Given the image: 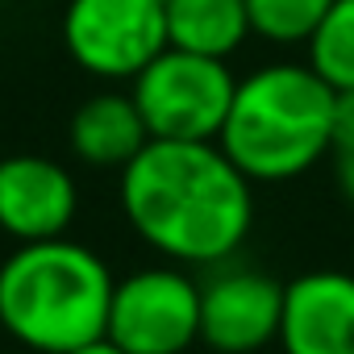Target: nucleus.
Here are the masks:
<instances>
[{"label": "nucleus", "instance_id": "nucleus-1", "mask_svg": "<svg viewBox=\"0 0 354 354\" xmlns=\"http://www.w3.org/2000/svg\"><path fill=\"white\" fill-rule=\"evenodd\" d=\"M254 184L217 142H162L121 167V213L171 263H225L254 221Z\"/></svg>", "mask_w": 354, "mask_h": 354}, {"label": "nucleus", "instance_id": "nucleus-2", "mask_svg": "<svg viewBox=\"0 0 354 354\" xmlns=\"http://www.w3.org/2000/svg\"><path fill=\"white\" fill-rule=\"evenodd\" d=\"M337 92L308 63H271L238 80L217 133L225 158L250 184H283L329 154Z\"/></svg>", "mask_w": 354, "mask_h": 354}, {"label": "nucleus", "instance_id": "nucleus-3", "mask_svg": "<svg viewBox=\"0 0 354 354\" xmlns=\"http://www.w3.org/2000/svg\"><path fill=\"white\" fill-rule=\"evenodd\" d=\"M113 271L71 238L17 242L0 263V325L13 342L38 354H67L104 337Z\"/></svg>", "mask_w": 354, "mask_h": 354}, {"label": "nucleus", "instance_id": "nucleus-4", "mask_svg": "<svg viewBox=\"0 0 354 354\" xmlns=\"http://www.w3.org/2000/svg\"><path fill=\"white\" fill-rule=\"evenodd\" d=\"M129 84L150 138L162 142H217L238 92L225 59L192 55L180 46L154 55Z\"/></svg>", "mask_w": 354, "mask_h": 354}, {"label": "nucleus", "instance_id": "nucleus-5", "mask_svg": "<svg viewBox=\"0 0 354 354\" xmlns=\"http://www.w3.org/2000/svg\"><path fill=\"white\" fill-rule=\"evenodd\" d=\"M129 354H184L201 342V283L175 267H142L113 283L109 325Z\"/></svg>", "mask_w": 354, "mask_h": 354}, {"label": "nucleus", "instance_id": "nucleus-6", "mask_svg": "<svg viewBox=\"0 0 354 354\" xmlns=\"http://www.w3.org/2000/svg\"><path fill=\"white\" fill-rule=\"evenodd\" d=\"M67 55L100 80H133L167 50L162 0H71L63 13Z\"/></svg>", "mask_w": 354, "mask_h": 354}, {"label": "nucleus", "instance_id": "nucleus-7", "mask_svg": "<svg viewBox=\"0 0 354 354\" xmlns=\"http://www.w3.org/2000/svg\"><path fill=\"white\" fill-rule=\"evenodd\" d=\"M283 283L263 271H221L201 283V342L217 354H254L279 342Z\"/></svg>", "mask_w": 354, "mask_h": 354}, {"label": "nucleus", "instance_id": "nucleus-8", "mask_svg": "<svg viewBox=\"0 0 354 354\" xmlns=\"http://www.w3.org/2000/svg\"><path fill=\"white\" fill-rule=\"evenodd\" d=\"M80 192L71 171L42 154L0 158V230L13 242L63 238L75 221Z\"/></svg>", "mask_w": 354, "mask_h": 354}, {"label": "nucleus", "instance_id": "nucleus-9", "mask_svg": "<svg viewBox=\"0 0 354 354\" xmlns=\"http://www.w3.org/2000/svg\"><path fill=\"white\" fill-rule=\"evenodd\" d=\"M283 354H354V275L304 271L283 288Z\"/></svg>", "mask_w": 354, "mask_h": 354}, {"label": "nucleus", "instance_id": "nucleus-10", "mask_svg": "<svg viewBox=\"0 0 354 354\" xmlns=\"http://www.w3.org/2000/svg\"><path fill=\"white\" fill-rule=\"evenodd\" d=\"M150 142V129L129 92H100L71 117V150L88 167H125Z\"/></svg>", "mask_w": 354, "mask_h": 354}, {"label": "nucleus", "instance_id": "nucleus-11", "mask_svg": "<svg viewBox=\"0 0 354 354\" xmlns=\"http://www.w3.org/2000/svg\"><path fill=\"white\" fill-rule=\"evenodd\" d=\"M167 46L230 59L250 38L246 0H162Z\"/></svg>", "mask_w": 354, "mask_h": 354}, {"label": "nucleus", "instance_id": "nucleus-12", "mask_svg": "<svg viewBox=\"0 0 354 354\" xmlns=\"http://www.w3.org/2000/svg\"><path fill=\"white\" fill-rule=\"evenodd\" d=\"M304 46L308 67L333 92H354V0H333Z\"/></svg>", "mask_w": 354, "mask_h": 354}, {"label": "nucleus", "instance_id": "nucleus-13", "mask_svg": "<svg viewBox=\"0 0 354 354\" xmlns=\"http://www.w3.org/2000/svg\"><path fill=\"white\" fill-rule=\"evenodd\" d=\"M329 5L333 0H246L250 34H259L275 46L308 42V34L329 13Z\"/></svg>", "mask_w": 354, "mask_h": 354}, {"label": "nucleus", "instance_id": "nucleus-14", "mask_svg": "<svg viewBox=\"0 0 354 354\" xmlns=\"http://www.w3.org/2000/svg\"><path fill=\"white\" fill-rule=\"evenodd\" d=\"M329 154L337 158V180H342L346 196L354 201V92H337V104H333V138H329Z\"/></svg>", "mask_w": 354, "mask_h": 354}, {"label": "nucleus", "instance_id": "nucleus-15", "mask_svg": "<svg viewBox=\"0 0 354 354\" xmlns=\"http://www.w3.org/2000/svg\"><path fill=\"white\" fill-rule=\"evenodd\" d=\"M67 354H129V350H121L113 337H92V342H84V346H75Z\"/></svg>", "mask_w": 354, "mask_h": 354}]
</instances>
